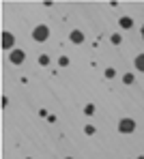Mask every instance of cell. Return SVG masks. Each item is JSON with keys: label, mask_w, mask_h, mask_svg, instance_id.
Wrapping results in <instances>:
<instances>
[{"label": "cell", "mask_w": 144, "mask_h": 159, "mask_svg": "<svg viewBox=\"0 0 144 159\" xmlns=\"http://www.w3.org/2000/svg\"><path fill=\"white\" fill-rule=\"evenodd\" d=\"M47 37H50V28L45 26V24H41V26H37L32 30V39H34L37 43H43Z\"/></svg>", "instance_id": "1"}, {"label": "cell", "mask_w": 144, "mask_h": 159, "mask_svg": "<svg viewBox=\"0 0 144 159\" xmlns=\"http://www.w3.org/2000/svg\"><path fill=\"white\" fill-rule=\"evenodd\" d=\"M118 131L120 133H133L136 131V123H133L131 118H123V120L118 123Z\"/></svg>", "instance_id": "2"}, {"label": "cell", "mask_w": 144, "mask_h": 159, "mask_svg": "<svg viewBox=\"0 0 144 159\" xmlns=\"http://www.w3.org/2000/svg\"><path fill=\"white\" fill-rule=\"evenodd\" d=\"M13 43H15V37L11 32H2V48L9 50V48H13Z\"/></svg>", "instance_id": "3"}, {"label": "cell", "mask_w": 144, "mask_h": 159, "mask_svg": "<svg viewBox=\"0 0 144 159\" xmlns=\"http://www.w3.org/2000/svg\"><path fill=\"white\" fill-rule=\"evenodd\" d=\"M9 58H11L13 65H22V62H24V52H22V50H13Z\"/></svg>", "instance_id": "4"}, {"label": "cell", "mask_w": 144, "mask_h": 159, "mask_svg": "<svg viewBox=\"0 0 144 159\" xmlns=\"http://www.w3.org/2000/svg\"><path fill=\"white\" fill-rule=\"evenodd\" d=\"M71 41H73L75 45H80V43L84 41V32H80V30H73V32H71Z\"/></svg>", "instance_id": "5"}, {"label": "cell", "mask_w": 144, "mask_h": 159, "mask_svg": "<svg viewBox=\"0 0 144 159\" xmlns=\"http://www.w3.org/2000/svg\"><path fill=\"white\" fill-rule=\"evenodd\" d=\"M118 24H120V28L129 30V28L133 26V20H131V17H120V20H118Z\"/></svg>", "instance_id": "6"}, {"label": "cell", "mask_w": 144, "mask_h": 159, "mask_svg": "<svg viewBox=\"0 0 144 159\" xmlns=\"http://www.w3.org/2000/svg\"><path fill=\"white\" fill-rule=\"evenodd\" d=\"M136 69H138V71H144V54L136 56Z\"/></svg>", "instance_id": "7"}, {"label": "cell", "mask_w": 144, "mask_h": 159, "mask_svg": "<svg viewBox=\"0 0 144 159\" xmlns=\"http://www.w3.org/2000/svg\"><path fill=\"white\" fill-rule=\"evenodd\" d=\"M39 65H43V67H45V65H50V56L41 54V56H39Z\"/></svg>", "instance_id": "8"}, {"label": "cell", "mask_w": 144, "mask_h": 159, "mask_svg": "<svg viewBox=\"0 0 144 159\" xmlns=\"http://www.w3.org/2000/svg\"><path fill=\"white\" fill-rule=\"evenodd\" d=\"M84 114H88V116H92V114H95V106H92V103H88V106L84 107Z\"/></svg>", "instance_id": "9"}, {"label": "cell", "mask_w": 144, "mask_h": 159, "mask_svg": "<svg viewBox=\"0 0 144 159\" xmlns=\"http://www.w3.org/2000/svg\"><path fill=\"white\" fill-rule=\"evenodd\" d=\"M58 65H60V67H67V65H69V58H67V56H60V58H58Z\"/></svg>", "instance_id": "10"}, {"label": "cell", "mask_w": 144, "mask_h": 159, "mask_svg": "<svg viewBox=\"0 0 144 159\" xmlns=\"http://www.w3.org/2000/svg\"><path fill=\"white\" fill-rule=\"evenodd\" d=\"M133 75H131V73H127V75H125V78H123V82H125V84H133Z\"/></svg>", "instance_id": "11"}, {"label": "cell", "mask_w": 144, "mask_h": 159, "mask_svg": "<svg viewBox=\"0 0 144 159\" xmlns=\"http://www.w3.org/2000/svg\"><path fill=\"white\" fill-rule=\"evenodd\" d=\"M84 133H86V135H92V133H95V127H92V125H86V127H84Z\"/></svg>", "instance_id": "12"}, {"label": "cell", "mask_w": 144, "mask_h": 159, "mask_svg": "<svg viewBox=\"0 0 144 159\" xmlns=\"http://www.w3.org/2000/svg\"><path fill=\"white\" fill-rule=\"evenodd\" d=\"M114 75H116V71H114V69H106V78H110V80H112Z\"/></svg>", "instance_id": "13"}, {"label": "cell", "mask_w": 144, "mask_h": 159, "mask_svg": "<svg viewBox=\"0 0 144 159\" xmlns=\"http://www.w3.org/2000/svg\"><path fill=\"white\" fill-rule=\"evenodd\" d=\"M120 41H123V39H120V34H112V43H114V45H118Z\"/></svg>", "instance_id": "14"}, {"label": "cell", "mask_w": 144, "mask_h": 159, "mask_svg": "<svg viewBox=\"0 0 144 159\" xmlns=\"http://www.w3.org/2000/svg\"><path fill=\"white\" fill-rule=\"evenodd\" d=\"M142 37H144V26H142Z\"/></svg>", "instance_id": "15"}, {"label": "cell", "mask_w": 144, "mask_h": 159, "mask_svg": "<svg viewBox=\"0 0 144 159\" xmlns=\"http://www.w3.org/2000/svg\"><path fill=\"white\" fill-rule=\"evenodd\" d=\"M67 159H73V157H67Z\"/></svg>", "instance_id": "16"}]
</instances>
